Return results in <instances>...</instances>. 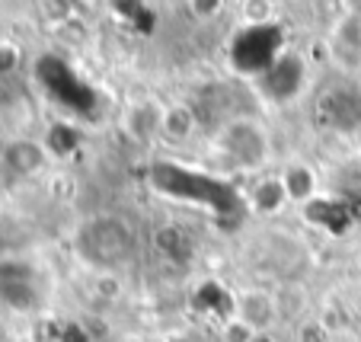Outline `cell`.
<instances>
[{
	"instance_id": "1",
	"label": "cell",
	"mask_w": 361,
	"mask_h": 342,
	"mask_svg": "<svg viewBox=\"0 0 361 342\" xmlns=\"http://www.w3.org/2000/svg\"><path fill=\"white\" fill-rule=\"evenodd\" d=\"M77 243H80V253L93 259L96 266H118L135 250V233L122 218L102 214V218H93L83 227Z\"/></svg>"
},
{
	"instance_id": "2",
	"label": "cell",
	"mask_w": 361,
	"mask_h": 342,
	"mask_svg": "<svg viewBox=\"0 0 361 342\" xmlns=\"http://www.w3.org/2000/svg\"><path fill=\"white\" fill-rule=\"evenodd\" d=\"M279 42L281 32L269 23H256V26L243 29L231 45V61L240 74H266L275 61H279Z\"/></svg>"
},
{
	"instance_id": "3",
	"label": "cell",
	"mask_w": 361,
	"mask_h": 342,
	"mask_svg": "<svg viewBox=\"0 0 361 342\" xmlns=\"http://www.w3.org/2000/svg\"><path fill=\"white\" fill-rule=\"evenodd\" d=\"M221 147L231 154L233 164L240 166H259L262 157H266V138L256 125L250 122H231L224 128V138H221Z\"/></svg>"
},
{
	"instance_id": "4",
	"label": "cell",
	"mask_w": 361,
	"mask_h": 342,
	"mask_svg": "<svg viewBox=\"0 0 361 342\" xmlns=\"http://www.w3.org/2000/svg\"><path fill=\"white\" fill-rule=\"evenodd\" d=\"M304 77H307V68L298 55H281L279 61L262 74V93H266L269 99H275V103H285V99L300 93Z\"/></svg>"
},
{
	"instance_id": "5",
	"label": "cell",
	"mask_w": 361,
	"mask_h": 342,
	"mask_svg": "<svg viewBox=\"0 0 361 342\" xmlns=\"http://www.w3.org/2000/svg\"><path fill=\"white\" fill-rule=\"evenodd\" d=\"M323 116L339 131L358 128L361 125V90H329L323 96Z\"/></svg>"
},
{
	"instance_id": "6",
	"label": "cell",
	"mask_w": 361,
	"mask_h": 342,
	"mask_svg": "<svg viewBox=\"0 0 361 342\" xmlns=\"http://www.w3.org/2000/svg\"><path fill=\"white\" fill-rule=\"evenodd\" d=\"M0 157L13 176H35L45 166V147L39 141H29V138H16L0 151Z\"/></svg>"
},
{
	"instance_id": "7",
	"label": "cell",
	"mask_w": 361,
	"mask_h": 342,
	"mask_svg": "<svg viewBox=\"0 0 361 342\" xmlns=\"http://www.w3.org/2000/svg\"><path fill=\"white\" fill-rule=\"evenodd\" d=\"M240 317L243 323L252 329V333H266V326L275 320V301L262 291H250L240 301Z\"/></svg>"
},
{
	"instance_id": "8",
	"label": "cell",
	"mask_w": 361,
	"mask_h": 342,
	"mask_svg": "<svg viewBox=\"0 0 361 342\" xmlns=\"http://www.w3.org/2000/svg\"><path fill=\"white\" fill-rule=\"evenodd\" d=\"M154 243H157V250L164 256H170V259H189V253H192V240H189V233L183 231V227H176V224H166V227H160L157 231V237H154Z\"/></svg>"
},
{
	"instance_id": "9",
	"label": "cell",
	"mask_w": 361,
	"mask_h": 342,
	"mask_svg": "<svg viewBox=\"0 0 361 342\" xmlns=\"http://www.w3.org/2000/svg\"><path fill=\"white\" fill-rule=\"evenodd\" d=\"M281 183H285V192L288 199L294 202H310L314 199V173L307 170V166H291V170H285V176H281Z\"/></svg>"
},
{
	"instance_id": "10",
	"label": "cell",
	"mask_w": 361,
	"mask_h": 342,
	"mask_svg": "<svg viewBox=\"0 0 361 342\" xmlns=\"http://www.w3.org/2000/svg\"><path fill=\"white\" fill-rule=\"evenodd\" d=\"M288 199V192H285V183L281 179H262L259 185H256V192H252V205H256V212H279L281 202Z\"/></svg>"
},
{
	"instance_id": "11",
	"label": "cell",
	"mask_w": 361,
	"mask_h": 342,
	"mask_svg": "<svg viewBox=\"0 0 361 342\" xmlns=\"http://www.w3.org/2000/svg\"><path fill=\"white\" fill-rule=\"evenodd\" d=\"M0 298L13 310H32L39 304V291L32 281H16V285H0Z\"/></svg>"
},
{
	"instance_id": "12",
	"label": "cell",
	"mask_w": 361,
	"mask_h": 342,
	"mask_svg": "<svg viewBox=\"0 0 361 342\" xmlns=\"http://www.w3.org/2000/svg\"><path fill=\"white\" fill-rule=\"evenodd\" d=\"M160 122H164V131L170 138H189L192 128H195V116H192V109H185V106H173Z\"/></svg>"
},
{
	"instance_id": "13",
	"label": "cell",
	"mask_w": 361,
	"mask_h": 342,
	"mask_svg": "<svg viewBox=\"0 0 361 342\" xmlns=\"http://www.w3.org/2000/svg\"><path fill=\"white\" fill-rule=\"evenodd\" d=\"M16 281H32V266L23 259L0 262V285H16Z\"/></svg>"
},
{
	"instance_id": "14",
	"label": "cell",
	"mask_w": 361,
	"mask_h": 342,
	"mask_svg": "<svg viewBox=\"0 0 361 342\" xmlns=\"http://www.w3.org/2000/svg\"><path fill=\"white\" fill-rule=\"evenodd\" d=\"M77 144V135L71 128H64V125H55V128L48 131V147H51V154H71Z\"/></svg>"
},
{
	"instance_id": "15",
	"label": "cell",
	"mask_w": 361,
	"mask_h": 342,
	"mask_svg": "<svg viewBox=\"0 0 361 342\" xmlns=\"http://www.w3.org/2000/svg\"><path fill=\"white\" fill-rule=\"evenodd\" d=\"M20 61H23V51H20V48H16L13 42H0V77L16 74Z\"/></svg>"
},
{
	"instance_id": "16",
	"label": "cell",
	"mask_w": 361,
	"mask_h": 342,
	"mask_svg": "<svg viewBox=\"0 0 361 342\" xmlns=\"http://www.w3.org/2000/svg\"><path fill=\"white\" fill-rule=\"evenodd\" d=\"M252 336H256V333H252V329L246 326L243 320H240V323H231V326H227L224 339L227 342H252Z\"/></svg>"
},
{
	"instance_id": "17",
	"label": "cell",
	"mask_w": 361,
	"mask_h": 342,
	"mask_svg": "<svg viewBox=\"0 0 361 342\" xmlns=\"http://www.w3.org/2000/svg\"><path fill=\"white\" fill-rule=\"evenodd\" d=\"M300 342H326V329L320 323H304L300 329Z\"/></svg>"
},
{
	"instance_id": "18",
	"label": "cell",
	"mask_w": 361,
	"mask_h": 342,
	"mask_svg": "<svg viewBox=\"0 0 361 342\" xmlns=\"http://www.w3.org/2000/svg\"><path fill=\"white\" fill-rule=\"evenodd\" d=\"M195 10H198V13H214V10H218V4H195Z\"/></svg>"
},
{
	"instance_id": "19",
	"label": "cell",
	"mask_w": 361,
	"mask_h": 342,
	"mask_svg": "<svg viewBox=\"0 0 361 342\" xmlns=\"http://www.w3.org/2000/svg\"><path fill=\"white\" fill-rule=\"evenodd\" d=\"M252 342H275V339L269 333H256V336H252Z\"/></svg>"
}]
</instances>
